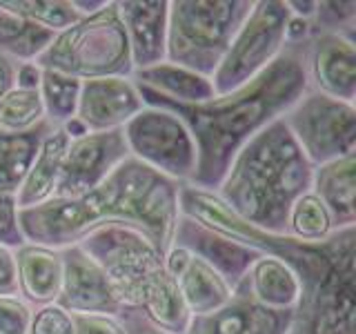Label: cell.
Wrapping results in <instances>:
<instances>
[{"instance_id": "6da1fadb", "label": "cell", "mask_w": 356, "mask_h": 334, "mask_svg": "<svg viewBox=\"0 0 356 334\" xmlns=\"http://www.w3.org/2000/svg\"><path fill=\"white\" fill-rule=\"evenodd\" d=\"M138 92L145 105L170 109L185 122L198 154L196 174L189 185L216 192L236 154L256 134L281 120L307 92L305 40L287 42L281 56L254 81L203 105H178L143 87Z\"/></svg>"}, {"instance_id": "7a4b0ae2", "label": "cell", "mask_w": 356, "mask_h": 334, "mask_svg": "<svg viewBox=\"0 0 356 334\" xmlns=\"http://www.w3.org/2000/svg\"><path fill=\"white\" fill-rule=\"evenodd\" d=\"M181 183H174L143 163L129 159L107 176L105 183L76 198L54 196L47 203L20 209L18 223L25 243L65 250L87 234L107 225L138 230L163 256L170 250Z\"/></svg>"}, {"instance_id": "3957f363", "label": "cell", "mask_w": 356, "mask_h": 334, "mask_svg": "<svg viewBox=\"0 0 356 334\" xmlns=\"http://www.w3.org/2000/svg\"><path fill=\"white\" fill-rule=\"evenodd\" d=\"M312 178L314 165L305 159L281 118L236 154L216 194L252 225L287 237L289 207L309 192Z\"/></svg>"}, {"instance_id": "277c9868", "label": "cell", "mask_w": 356, "mask_h": 334, "mask_svg": "<svg viewBox=\"0 0 356 334\" xmlns=\"http://www.w3.org/2000/svg\"><path fill=\"white\" fill-rule=\"evenodd\" d=\"M103 267L122 308L138 310L156 328L185 334L192 315L183 303L165 256L147 237L127 225L98 228L78 243Z\"/></svg>"}, {"instance_id": "5b68a950", "label": "cell", "mask_w": 356, "mask_h": 334, "mask_svg": "<svg viewBox=\"0 0 356 334\" xmlns=\"http://www.w3.org/2000/svg\"><path fill=\"white\" fill-rule=\"evenodd\" d=\"M252 7L254 0H170L165 61L211 78Z\"/></svg>"}, {"instance_id": "8992f818", "label": "cell", "mask_w": 356, "mask_h": 334, "mask_svg": "<svg viewBox=\"0 0 356 334\" xmlns=\"http://www.w3.org/2000/svg\"><path fill=\"white\" fill-rule=\"evenodd\" d=\"M36 65L44 72L72 76L76 81L107 76L131 78L134 65L116 0H107L96 14L83 16L72 27L56 33Z\"/></svg>"}, {"instance_id": "52a82bcc", "label": "cell", "mask_w": 356, "mask_h": 334, "mask_svg": "<svg viewBox=\"0 0 356 334\" xmlns=\"http://www.w3.org/2000/svg\"><path fill=\"white\" fill-rule=\"evenodd\" d=\"M287 334H356V228L332 232L327 263L300 283Z\"/></svg>"}, {"instance_id": "ba28073f", "label": "cell", "mask_w": 356, "mask_h": 334, "mask_svg": "<svg viewBox=\"0 0 356 334\" xmlns=\"http://www.w3.org/2000/svg\"><path fill=\"white\" fill-rule=\"evenodd\" d=\"M287 0H259L236 31L227 54L211 76L216 96L229 94L254 81L270 67L287 45Z\"/></svg>"}, {"instance_id": "9c48e42d", "label": "cell", "mask_w": 356, "mask_h": 334, "mask_svg": "<svg viewBox=\"0 0 356 334\" xmlns=\"http://www.w3.org/2000/svg\"><path fill=\"white\" fill-rule=\"evenodd\" d=\"M129 156L149 170L187 185L196 174V143L185 122L170 109L145 105L122 127Z\"/></svg>"}, {"instance_id": "30bf717a", "label": "cell", "mask_w": 356, "mask_h": 334, "mask_svg": "<svg viewBox=\"0 0 356 334\" xmlns=\"http://www.w3.org/2000/svg\"><path fill=\"white\" fill-rule=\"evenodd\" d=\"M305 159L318 167L356 154V105L307 92L283 116Z\"/></svg>"}, {"instance_id": "8fae6325", "label": "cell", "mask_w": 356, "mask_h": 334, "mask_svg": "<svg viewBox=\"0 0 356 334\" xmlns=\"http://www.w3.org/2000/svg\"><path fill=\"white\" fill-rule=\"evenodd\" d=\"M129 159L122 129L89 132L67 145L63 170L56 185L58 198H76L107 181V176Z\"/></svg>"}, {"instance_id": "7c38bea8", "label": "cell", "mask_w": 356, "mask_h": 334, "mask_svg": "<svg viewBox=\"0 0 356 334\" xmlns=\"http://www.w3.org/2000/svg\"><path fill=\"white\" fill-rule=\"evenodd\" d=\"M307 89L356 103V38L341 33H309L305 40Z\"/></svg>"}, {"instance_id": "4fadbf2b", "label": "cell", "mask_w": 356, "mask_h": 334, "mask_svg": "<svg viewBox=\"0 0 356 334\" xmlns=\"http://www.w3.org/2000/svg\"><path fill=\"white\" fill-rule=\"evenodd\" d=\"M56 303L70 315L118 317L125 310L105 270L81 245H70L63 250V283Z\"/></svg>"}, {"instance_id": "5bb4252c", "label": "cell", "mask_w": 356, "mask_h": 334, "mask_svg": "<svg viewBox=\"0 0 356 334\" xmlns=\"http://www.w3.org/2000/svg\"><path fill=\"white\" fill-rule=\"evenodd\" d=\"M143 109V96L131 78H92L81 85L76 120L87 132H114L125 127Z\"/></svg>"}, {"instance_id": "9a60e30c", "label": "cell", "mask_w": 356, "mask_h": 334, "mask_svg": "<svg viewBox=\"0 0 356 334\" xmlns=\"http://www.w3.org/2000/svg\"><path fill=\"white\" fill-rule=\"evenodd\" d=\"M165 267L192 317L211 315L227 305L234 296V289L225 283V278L185 248L170 245L165 252Z\"/></svg>"}, {"instance_id": "2e32d148", "label": "cell", "mask_w": 356, "mask_h": 334, "mask_svg": "<svg viewBox=\"0 0 356 334\" xmlns=\"http://www.w3.org/2000/svg\"><path fill=\"white\" fill-rule=\"evenodd\" d=\"M172 245L185 248L196 254L198 259H203L209 267H214L225 278V283L232 289H236L243 283L250 265L261 256L259 252L245 248V245L222 237V234L200 225L194 218H187L183 214L178 216V223L174 228Z\"/></svg>"}, {"instance_id": "e0dca14e", "label": "cell", "mask_w": 356, "mask_h": 334, "mask_svg": "<svg viewBox=\"0 0 356 334\" xmlns=\"http://www.w3.org/2000/svg\"><path fill=\"white\" fill-rule=\"evenodd\" d=\"M134 72L165 63L170 0H116Z\"/></svg>"}, {"instance_id": "ac0fdd59", "label": "cell", "mask_w": 356, "mask_h": 334, "mask_svg": "<svg viewBox=\"0 0 356 334\" xmlns=\"http://www.w3.org/2000/svg\"><path fill=\"white\" fill-rule=\"evenodd\" d=\"M292 312H276L254 303L245 287L238 285L227 305L205 317H192L185 334H287Z\"/></svg>"}, {"instance_id": "d6986e66", "label": "cell", "mask_w": 356, "mask_h": 334, "mask_svg": "<svg viewBox=\"0 0 356 334\" xmlns=\"http://www.w3.org/2000/svg\"><path fill=\"white\" fill-rule=\"evenodd\" d=\"M18 296L31 308L56 303L63 283V250L22 243L14 250Z\"/></svg>"}, {"instance_id": "ffe728a7", "label": "cell", "mask_w": 356, "mask_h": 334, "mask_svg": "<svg viewBox=\"0 0 356 334\" xmlns=\"http://www.w3.org/2000/svg\"><path fill=\"white\" fill-rule=\"evenodd\" d=\"M312 192L325 205L332 228H356V154L314 167Z\"/></svg>"}, {"instance_id": "44dd1931", "label": "cell", "mask_w": 356, "mask_h": 334, "mask_svg": "<svg viewBox=\"0 0 356 334\" xmlns=\"http://www.w3.org/2000/svg\"><path fill=\"white\" fill-rule=\"evenodd\" d=\"M254 303L276 312H292L300 299V278L285 261L270 254L256 259L243 283Z\"/></svg>"}, {"instance_id": "7402d4cb", "label": "cell", "mask_w": 356, "mask_h": 334, "mask_svg": "<svg viewBox=\"0 0 356 334\" xmlns=\"http://www.w3.org/2000/svg\"><path fill=\"white\" fill-rule=\"evenodd\" d=\"M70 145V136L63 127L51 129L47 136L42 138L40 148L33 156L29 170L22 178V183L16 192L18 209H29L47 203L56 194V185H58V176L63 170L65 152Z\"/></svg>"}, {"instance_id": "603a6c76", "label": "cell", "mask_w": 356, "mask_h": 334, "mask_svg": "<svg viewBox=\"0 0 356 334\" xmlns=\"http://www.w3.org/2000/svg\"><path fill=\"white\" fill-rule=\"evenodd\" d=\"M131 81L147 92L178 105H203L216 96L211 78L174 63H161L131 74Z\"/></svg>"}, {"instance_id": "cb8c5ba5", "label": "cell", "mask_w": 356, "mask_h": 334, "mask_svg": "<svg viewBox=\"0 0 356 334\" xmlns=\"http://www.w3.org/2000/svg\"><path fill=\"white\" fill-rule=\"evenodd\" d=\"M56 38V31L0 9V54L14 63H36Z\"/></svg>"}, {"instance_id": "d4e9b609", "label": "cell", "mask_w": 356, "mask_h": 334, "mask_svg": "<svg viewBox=\"0 0 356 334\" xmlns=\"http://www.w3.org/2000/svg\"><path fill=\"white\" fill-rule=\"evenodd\" d=\"M54 127L47 120L38 129L29 134H3L0 132V189H14L25 178L29 165L36 156L42 138L47 136Z\"/></svg>"}, {"instance_id": "484cf974", "label": "cell", "mask_w": 356, "mask_h": 334, "mask_svg": "<svg viewBox=\"0 0 356 334\" xmlns=\"http://www.w3.org/2000/svg\"><path fill=\"white\" fill-rule=\"evenodd\" d=\"M81 85L83 81H76L72 76L42 70L38 92H40L42 107H44V120H47L54 129L65 127L67 122L76 118Z\"/></svg>"}, {"instance_id": "4316f807", "label": "cell", "mask_w": 356, "mask_h": 334, "mask_svg": "<svg viewBox=\"0 0 356 334\" xmlns=\"http://www.w3.org/2000/svg\"><path fill=\"white\" fill-rule=\"evenodd\" d=\"M44 122V107L38 89L14 87L0 98V132L29 134Z\"/></svg>"}, {"instance_id": "83f0119b", "label": "cell", "mask_w": 356, "mask_h": 334, "mask_svg": "<svg viewBox=\"0 0 356 334\" xmlns=\"http://www.w3.org/2000/svg\"><path fill=\"white\" fill-rule=\"evenodd\" d=\"M332 232L334 228L327 209L312 189L300 198H296L294 205L289 207L285 228V234L289 239H296L300 243H321Z\"/></svg>"}, {"instance_id": "f1b7e54d", "label": "cell", "mask_w": 356, "mask_h": 334, "mask_svg": "<svg viewBox=\"0 0 356 334\" xmlns=\"http://www.w3.org/2000/svg\"><path fill=\"white\" fill-rule=\"evenodd\" d=\"M0 9L27 18L56 33L83 18L72 0H0Z\"/></svg>"}, {"instance_id": "f546056e", "label": "cell", "mask_w": 356, "mask_h": 334, "mask_svg": "<svg viewBox=\"0 0 356 334\" xmlns=\"http://www.w3.org/2000/svg\"><path fill=\"white\" fill-rule=\"evenodd\" d=\"M307 25L309 33H341L356 38V3H316L314 16Z\"/></svg>"}, {"instance_id": "4dcf8cb0", "label": "cell", "mask_w": 356, "mask_h": 334, "mask_svg": "<svg viewBox=\"0 0 356 334\" xmlns=\"http://www.w3.org/2000/svg\"><path fill=\"white\" fill-rule=\"evenodd\" d=\"M27 334H74L72 315L58 303L33 308Z\"/></svg>"}, {"instance_id": "1f68e13d", "label": "cell", "mask_w": 356, "mask_h": 334, "mask_svg": "<svg viewBox=\"0 0 356 334\" xmlns=\"http://www.w3.org/2000/svg\"><path fill=\"white\" fill-rule=\"evenodd\" d=\"M18 203L14 189H0V245L16 250L25 243L18 223Z\"/></svg>"}, {"instance_id": "d6a6232c", "label": "cell", "mask_w": 356, "mask_h": 334, "mask_svg": "<svg viewBox=\"0 0 356 334\" xmlns=\"http://www.w3.org/2000/svg\"><path fill=\"white\" fill-rule=\"evenodd\" d=\"M31 310L20 296H0V334H27Z\"/></svg>"}, {"instance_id": "836d02e7", "label": "cell", "mask_w": 356, "mask_h": 334, "mask_svg": "<svg viewBox=\"0 0 356 334\" xmlns=\"http://www.w3.org/2000/svg\"><path fill=\"white\" fill-rule=\"evenodd\" d=\"M74 334H127L120 315H72Z\"/></svg>"}, {"instance_id": "e575fe53", "label": "cell", "mask_w": 356, "mask_h": 334, "mask_svg": "<svg viewBox=\"0 0 356 334\" xmlns=\"http://www.w3.org/2000/svg\"><path fill=\"white\" fill-rule=\"evenodd\" d=\"M0 296H18L16 256L5 245H0Z\"/></svg>"}, {"instance_id": "d590c367", "label": "cell", "mask_w": 356, "mask_h": 334, "mask_svg": "<svg viewBox=\"0 0 356 334\" xmlns=\"http://www.w3.org/2000/svg\"><path fill=\"white\" fill-rule=\"evenodd\" d=\"M120 319H122V323H125L127 334H170V332H165L161 328H156L154 323L145 319V315L138 310L125 308L120 312Z\"/></svg>"}, {"instance_id": "8d00e7d4", "label": "cell", "mask_w": 356, "mask_h": 334, "mask_svg": "<svg viewBox=\"0 0 356 334\" xmlns=\"http://www.w3.org/2000/svg\"><path fill=\"white\" fill-rule=\"evenodd\" d=\"M42 70L36 63H20L16 70V87L20 89H38Z\"/></svg>"}, {"instance_id": "74e56055", "label": "cell", "mask_w": 356, "mask_h": 334, "mask_svg": "<svg viewBox=\"0 0 356 334\" xmlns=\"http://www.w3.org/2000/svg\"><path fill=\"white\" fill-rule=\"evenodd\" d=\"M16 70H18V63L9 61L7 56L0 54V98L16 87Z\"/></svg>"}, {"instance_id": "f35d334b", "label": "cell", "mask_w": 356, "mask_h": 334, "mask_svg": "<svg viewBox=\"0 0 356 334\" xmlns=\"http://www.w3.org/2000/svg\"><path fill=\"white\" fill-rule=\"evenodd\" d=\"M72 3H74L76 11L81 16H92V14H96L98 9L105 7L107 0H96V3H94V0H72Z\"/></svg>"}]
</instances>
